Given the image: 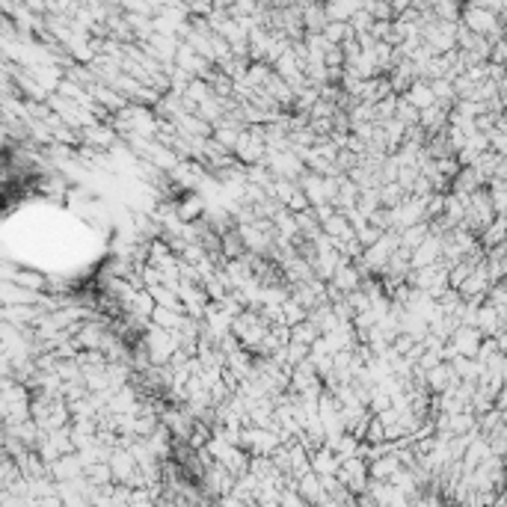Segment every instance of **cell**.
<instances>
[{"mask_svg": "<svg viewBox=\"0 0 507 507\" xmlns=\"http://www.w3.org/2000/svg\"><path fill=\"white\" fill-rule=\"evenodd\" d=\"M469 27L478 30V33H493V30H496V18H493V15H486L484 9H472L469 12Z\"/></svg>", "mask_w": 507, "mask_h": 507, "instance_id": "6da1fadb", "label": "cell"}]
</instances>
